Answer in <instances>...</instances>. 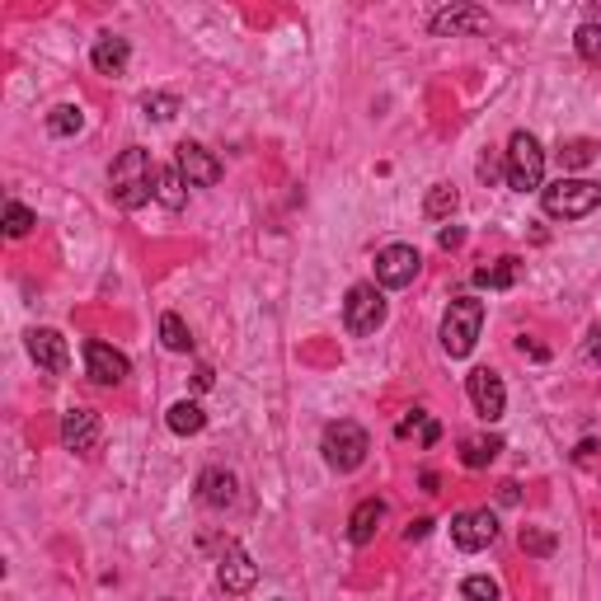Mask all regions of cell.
<instances>
[{"instance_id": "2", "label": "cell", "mask_w": 601, "mask_h": 601, "mask_svg": "<svg viewBox=\"0 0 601 601\" xmlns=\"http://www.w3.org/2000/svg\"><path fill=\"white\" fill-rule=\"evenodd\" d=\"M540 207L545 216H555V221H583L601 207V184L597 179H555V184L540 188Z\"/></svg>"}, {"instance_id": "33", "label": "cell", "mask_w": 601, "mask_h": 601, "mask_svg": "<svg viewBox=\"0 0 601 601\" xmlns=\"http://www.w3.org/2000/svg\"><path fill=\"white\" fill-rule=\"evenodd\" d=\"M428 531H432V517H414V522L404 526V540L414 545V540H428Z\"/></svg>"}, {"instance_id": "4", "label": "cell", "mask_w": 601, "mask_h": 601, "mask_svg": "<svg viewBox=\"0 0 601 601\" xmlns=\"http://www.w3.org/2000/svg\"><path fill=\"white\" fill-rule=\"evenodd\" d=\"M320 451H324V465H329V470L353 475L357 465L367 461L371 437H367V428H362V423H353V418H339V423H329V428H324Z\"/></svg>"}, {"instance_id": "17", "label": "cell", "mask_w": 601, "mask_h": 601, "mask_svg": "<svg viewBox=\"0 0 601 601\" xmlns=\"http://www.w3.org/2000/svg\"><path fill=\"white\" fill-rule=\"evenodd\" d=\"M90 62L99 76H123L127 62H132V47H127V38H118V33H104V38L94 43Z\"/></svg>"}, {"instance_id": "26", "label": "cell", "mask_w": 601, "mask_h": 601, "mask_svg": "<svg viewBox=\"0 0 601 601\" xmlns=\"http://www.w3.org/2000/svg\"><path fill=\"white\" fill-rule=\"evenodd\" d=\"M456 202H461V193L451 184H432L428 188V202H423V212L432 216V221H447L451 212H456Z\"/></svg>"}, {"instance_id": "20", "label": "cell", "mask_w": 601, "mask_h": 601, "mask_svg": "<svg viewBox=\"0 0 601 601\" xmlns=\"http://www.w3.org/2000/svg\"><path fill=\"white\" fill-rule=\"evenodd\" d=\"M165 423H170V432H179V437H193V432L207 428V414H202L198 400H179V404H170Z\"/></svg>"}, {"instance_id": "34", "label": "cell", "mask_w": 601, "mask_h": 601, "mask_svg": "<svg viewBox=\"0 0 601 601\" xmlns=\"http://www.w3.org/2000/svg\"><path fill=\"white\" fill-rule=\"evenodd\" d=\"M437 437H442V423H437V418H428V423H423V437H418V442H423V447H437Z\"/></svg>"}, {"instance_id": "12", "label": "cell", "mask_w": 601, "mask_h": 601, "mask_svg": "<svg viewBox=\"0 0 601 601\" xmlns=\"http://www.w3.org/2000/svg\"><path fill=\"white\" fill-rule=\"evenodd\" d=\"M85 371H90L94 386H123L127 371H132V362H127L118 348H108V343L90 339V343H85Z\"/></svg>"}, {"instance_id": "19", "label": "cell", "mask_w": 601, "mask_h": 601, "mask_svg": "<svg viewBox=\"0 0 601 601\" xmlns=\"http://www.w3.org/2000/svg\"><path fill=\"white\" fill-rule=\"evenodd\" d=\"M155 202H160V207H170V212H179V207L188 202V179L179 174V165H165V170H160V184H155Z\"/></svg>"}, {"instance_id": "37", "label": "cell", "mask_w": 601, "mask_h": 601, "mask_svg": "<svg viewBox=\"0 0 601 601\" xmlns=\"http://www.w3.org/2000/svg\"><path fill=\"white\" fill-rule=\"evenodd\" d=\"M587 357H592V362H601V324L587 334Z\"/></svg>"}, {"instance_id": "7", "label": "cell", "mask_w": 601, "mask_h": 601, "mask_svg": "<svg viewBox=\"0 0 601 601\" xmlns=\"http://www.w3.org/2000/svg\"><path fill=\"white\" fill-rule=\"evenodd\" d=\"M465 395H470V404H475V414L484 418V423H498L503 409H508V386H503V376H498L494 367L470 371V376H465Z\"/></svg>"}, {"instance_id": "28", "label": "cell", "mask_w": 601, "mask_h": 601, "mask_svg": "<svg viewBox=\"0 0 601 601\" xmlns=\"http://www.w3.org/2000/svg\"><path fill=\"white\" fill-rule=\"evenodd\" d=\"M38 226V216L24 207V202H5V235H15V240H24V235Z\"/></svg>"}, {"instance_id": "10", "label": "cell", "mask_w": 601, "mask_h": 601, "mask_svg": "<svg viewBox=\"0 0 601 601\" xmlns=\"http://www.w3.org/2000/svg\"><path fill=\"white\" fill-rule=\"evenodd\" d=\"M451 540L461 545L465 555H475V550H489L498 540V517L489 508H475V512H456L451 517Z\"/></svg>"}, {"instance_id": "25", "label": "cell", "mask_w": 601, "mask_h": 601, "mask_svg": "<svg viewBox=\"0 0 601 601\" xmlns=\"http://www.w3.org/2000/svg\"><path fill=\"white\" fill-rule=\"evenodd\" d=\"M160 339H165V348H170V353H188V348H193V334H188V324L179 320L174 310H165V315H160Z\"/></svg>"}, {"instance_id": "1", "label": "cell", "mask_w": 601, "mask_h": 601, "mask_svg": "<svg viewBox=\"0 0 601 601\" xmlns=\"http://www.w3.org/2000/svg\"><path fill=\"white\" fill-rule=\"evenodd\" d=\"M155 184H160V165L151 160L146 146H127V151L113 160V170H108V188H113V202H118L123 212L146 207V202L155 198Z\"/></svg>"}, {"instance_id": "3", "label": "cell", "mask_w": 601, "mask_h": 601, "mask_svg": "<svg viewBox=\"0 0 601 601\" xmlns=\"http://www.w3.org/2000/svg\"><path fill=\"white\" fill-rule=\"evenodd\" d=\"M484 329V301L479 296H456L442 315V353L447 357H470Z\"/></svg>"}, {"instance_id": "16", "label": "cell", "mask_w": 601, "mask_h": 601, "mask_svg": "<svg viewBox=\"0 0 601 601\" xmlns=\"http://www.w3.org/2000/svg\"><path fill=\"white\" fill-rule=\"evenodd\" d=\"M198 498L207 503V508L226 512V508H235V498H240V484H235L231 470L212 465V470H202V475H198Z\"/></svg>"}, {"instance_id": "11", "label": "cell", "mask_w": 601, "mask_h": 601, "mask_svg": "<svg viewBox=\"0 0 601 601\" xmlns=\"http://www.w3.org/2000/svg\"><path fill=\"white\" fill-rule=\"evenodd\" d=\"M216 583H221V592H231V597H245L249 587L259 583V564L245 555V545L226 540V550H221V564H216Z\"/></svg>"}, {"instance_id": "5", "label": "cell", "mask_w": 601, "mask_h": 601, "mask_svg": "<svg viewBox=\"0 0 601 601\" xmlns=\"http://www.w3.org/2000/svg\"><path fill=\"white\" fill-rule=\"evenodd\" d=\"M503 170H508V188L517 193H540L545 188V151L531 132H512L508 151H503Z\"/></svg>"}, {"instance_id": "13", "label": "cell", "mask_w": 601, "mask_h": 601, "mask_svg": "<svg viewBox=\"0 0 601 601\" xmlns=\"http://www.w3.org/2000/svg\"><path fill=\"white\" fill-rule=\"evenodd\" d=\"M432 38H461V33H484L489 29V10H479V5H447V10H437L428 19Z\"/></svg>"}, {"instance_id": "21", "label": "cell", "mask_w": 601, "mask_h": 601, "mask_svg": "<svg viewBox=\"0 0 601 601\" xmlns=\"http://www.w3.org/2000/svg\"><path fill=\"white\" fill-rule=\"evenodd\" d=\"M503 451V437H465L461 442V465L465 470H484Z\"/></svg>"}, {"instance_id": "32", "label": "cell", "mask_w": 601, "mask_h": 601, "mask_svg": "<svg viewBox=\"0 0 601 601\" xmlns=\"http://www.w3.org/2000/svg\"><path fill=\"white\" fill-rule=\"evenodd\" d=\"M437 245H442V249H461L465 231H461V226H442V231H437Z\"/></svg>"}, {"instance_id": "23", "label": "cell", "mask_w": 601, "mask_h": 601, "mask_svg": "<svg viewBox=\"0 0 601 601\" xmlns=\"http://www.w3.org/2000/svg\"><path fill=\"white\" fill-rule=\"evenodd\" d=\"M597 151H601V146L592 137H573V141L559 146V165H564V170H587V165L597 160Z\"/></svg>"}, {"instance_id": "38", "label": "cell", "mask_w": 601, "mask_h": 601, "mask_svg": "<svg viewBox=\"0 0 601 601\" xmlns=\"http://www.w3.org/2000/svg\"><path fill=\"white\" fill-rule=\"evenodd\" d=\"M517 498H522V489H517V484H498V503H517Z\"/></svg>"}, {"instance_id": "9", "label": "cell", "mask_w": 601, "mask_h": 601, "mask_svg": "<svg viewBox=\"0 0 601 601\" xmlns=\"http://www.w3.org/2000/svg\"><path fill=\"white\" fill-rule=\"evenodd\" d=\"M174 165H179V174L188 179V188H212V184H221V160H216L202 141H179L174 146Z\"/></svg>"}, {"instance_id": "22", "label": "cell", "mask_w": 601, "mask_h": 601, "mask_svg": "<svg viewBox=\"0 0 601 601\" xmlns=\"http://www.w3.org/2000/svg\"><path fill=\"white\" fill-rule=\"evenodd\" d=\"M80 127H85V108H80V104L47 108V132H52V137H76Z\"/></svg>"}, {"instance_id": "35", "label": "cell", "mask_w": 601, "mask_h": 601, "mask_svg": "<svg viewBox=\"0 0 601 601\" xmlns=\"http://www.w3.org/2000/svg\"><path fill=\"white\" fill-rule=\"evenodd\" d=\"M193 386H198V390H212V386H216V371H212V367H198V371H193Z\"/></svg>"}, {"instance_id": "6", "label": "cell", "mask_w": 601, "mask_h": 601, "mask_svg": "<svg viewBox=\"0 0 601 601\" xmlns=\"http://www.w3.org/2000/svg\"><path fill=\"white\" fill-rule=\"evenodd\" d=\"M386 324V292L376 287V282H357L348 287V301H343V329L353 334V339H367Z\"/></svg>"}, {"instance_id": "8", "label": "cell", "mask_w": 601, "mask_h": 601, "mask_svg": "<svg viewBox=\"0 0 601 601\" xmlns=\"http://www.w3.org/2000/svg\"><path fill=\"white\" fill-rule=\"evenodd\" d=\"M418 268H423V254L414 245H386L376 254V282L386 287V292H400L409 282L418 278Z\"/></svg>"}, {"instance_id": "24", "label": "cell", "mask_w": 601, "mask_h": 601, "mask_svg": "<svg viewBox=\"0 0 601 601\" xmlns=\"http://www.w3.org/2000/svg\"><path fill=\"white\" fill-rule=\"evenodd\" d=\"M517 273H522V259H498L494 268H479L475 273V282L479 287H494V292H503V287H512V282H517Z\"/></svg>"}, {"instance_id": "30", "label": "cell", "mask_w": 601, "mask_h": 601, "mask_svg": "<svg viewBox=\"0 0 601 601\" xmlns=\"http://www.w3.org/2000/svg\"><path fill=\"white\" fill-rule=\"evenodd\" d=\"M461 597L465 601H498L503 597V587H498L494 578H484V573H470V578L461 583Z\"/></svg>"}, {"instance_id": "18", "label": "cell", "mask_w": 601, "mask_h": 601, "mask_svg": "<svg viewBox=\"0 0 601 601\" xmlns=\"http://www.w3.org/2000/svg\"><path fill=\"white\" fill-rule=\"evenodd\" d=\"M381 517H386V503H381V498H362L353 508V517H348V540H353V545H371Z\"/></svg>"}, {"instance_id": "40", "label": "cell", "mask_w": 601, "mask_h": 601, "mask_svg": "<svg viewBox=\"0 0 601 601\" xmlns=\"http://www.w3.org/2000/svg\"><path fill=\"white\" fill-rule=\"evenodd\" d=\"M160 601H174V597H160Z\"/></svg>"}, {"instance_id": "31", "label": "cell", "mask_w": 601, "mask_h": 601, "mask_svg": "<svg viewBox=\"0 0 601 601\" xmlns=\"http://www.w3.org/2000/svg\"><path fill=\"white\" fill-rule=\"evenodd\" d=\"M141 108H146V118H155V123H170L174 113H179V94H146Z\"/></svg>"}, {"instance_id": "27", "label": "cell", "mask_w": 601, "mask_h": 601, "mask_svg": "<svg viewBox=\"0 0 601 601\" xmlns=\"http://www.w3.org/2000/svg\"><path fill=\"white\" fill-rule=\"evenodd\" d=\"M573 43H578V57L601 71V24H583V29L573 33Z\"/></svg>"}, {"instance_id": "39", "label": "cell", "mask_w": 601, "mask_h": 601, "mask_svg": "<svg viewBox=\"0 0 601 601\" xmlns=\"http://www.w3.org/2000/svg\"><path fill=\"white\" fill-rule=\"evenodd\" d=\"M418 484H423V494H437V475H432V470H423V479H418Z\"/></svg>"}, {"instance_id": "29", "label": "cell", "mask_w": 601, "mask_h": 601, "mask_svg": "<svg viewBox=\"0 0 601 601\" xmlns=\"http://www.w3.org/2000/svg\"><path fill=\"white\" fill-rule=\"evenodd\" d=\"M517 540H522L526 555H536V559H550L555 555V545H559V540L550 536V531H540V526H522V536Z\"/></svg>"}, {"instance_id": "36", "label": "cell", "mask_w": 601, "mask_h": 601, "mask_svg": "<svg viewBox=\"0 0 601 601\" xmlns=\"http://www.w3.org/2000/svg\"><path fill=\"white\" fill-rule=\"evenodd\" d=\"M479 179H484V184H494V179H498V160L484 155V160H479Z\"/></svg>"}, {"instance_id": "14", "label": "cell", "mask_w": 601, "mask_h": 601, "mask_svg": "<svg viewBox=\"0 0 601 601\" xmlns=\"http://www.w3.org/2000/svg\"><path fill=\"white\" fill-rule=\"evenodd\" d=\"M99 437H104V428H99V414H94V409L71 404V409L62 414V442L71 451H94L99 447Z\"/></svg>"}, {"instance_id": "15", "label": "cell", "mask_w": 601, "mask_h": 601, "mask_svg": "<svg viewBox=\"0 0 601 601\" xmlns=\"http://www.w3.org/2000/svg\"><path fill=\"white\" fill-rule=\"evenodd\" d=\"M29 357L43 371H52V376H66V367H71V348H66V339L57 334V329H33L29 334Z\"/></svg>"}]
</instances>
